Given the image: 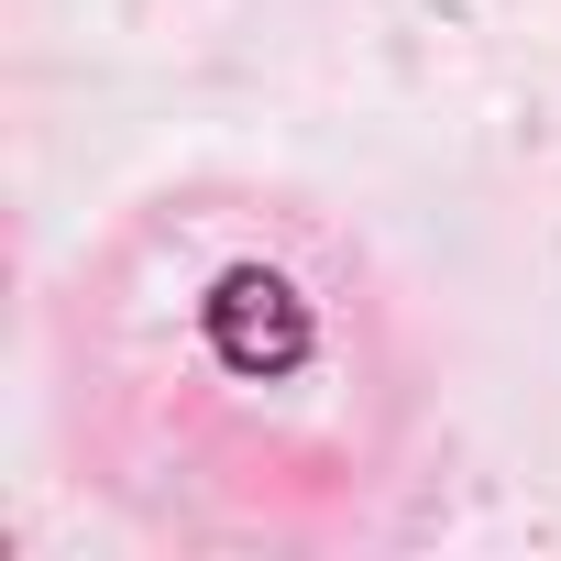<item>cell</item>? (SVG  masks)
Returning <instances> with one entry per match:
<instances>
[{"mask_svg":"<svg viewBox=\"0 0 561 561\" xmlns=\"http://www.w3.org/2000/svg\"><path fill=\"white\" fill-rule=\"evenodd\" d=\"M198 342L242 386H287V375L320 364V309L298 298V275H275V264H220L209 298H198Z\"/></svg>","mask_w":561,"mask_h":561,"instance_id":"obj_1","label":"cell"}]
</instances>
